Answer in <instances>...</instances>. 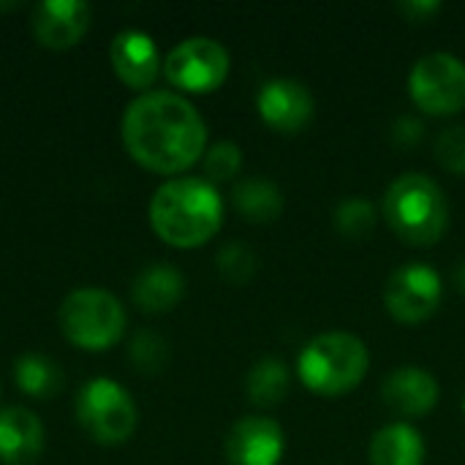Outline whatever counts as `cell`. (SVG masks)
Wrapping results in <instances>:
<instances>
[{
  "mask_svg": "<svg viewBox=\"0 0 465 465\" xmlns=\"http://www.w3.org/2000/svg\"><path fill=\"white\" fill-rule=\"evenodd\" d=\"M44 455V422L22 406L0 411V463L33 465Z\"/></svg>",
  "mask_w": 465,
  "mask_h": 465,
  "instance_id": "cell-15",
  "label": "cell"
},
{
  "mask_svg": "<svg viewBox=\"0 0 465 465\" xmlns=\"http://www.w3.org/2000/svg\"><path fill=\"white\" fill-rule=\"evenodd\" d=\"M368 362V349L357 335L324 332L302 349L297 371L308 390L319 395H343L365 379Z\"/></svg>",
  "mask_w": 465,
  "mask_h": 465,
  "instance_id": "cell-4",
  "label": "cell"
},
{
  "mask_svg": "<svg viewBox=\"0 0 465 465\" xmlns=\"http://www.w3.org/2000/svg\"><path fill=\"white\" fill-rule=\"evenodd\" d=\"M436 8H439V3H403V5H401V11H403V14H409L414 22H417L420 16L425 19V16H428V14H433Z\"/></svg>",
  "mask_w": 465,
  "mask_h": 465,
  "instance_id": "cell-27",
  "label": "cell"
},
{
  "mask_svg": "<svg viewBox=\"0 0 465 465\" xmlns=\"http://www.w3.org/2000/svg\"><path fill=\"white\" fill-rule=\"evenodd\" d=\"M422 125L414 120V117H401L398 123H395V142L398 144H414V142H420L422 139Z\"/></svg>",
  "mask_w": 465,
  "mask_h": 465,
  "instance_id": "cell-26",
  "label": "cell"
},
{
  "mask_svg": "<svg viewBox=\"0 0 465 465\" xmlns=\"http://www.w3.org/2000/svg\"><path fill=\"white\" fill-rule=\"evenodd\" d=\"M79 428L104 447L125 444L139 422V411L134 398L125 392L123 384L112 379H93L87 381L74 403Z\"/></svg>",
  "mask_w": 465,
  "mask_h": 465,
  "instance_id": "cell-6",
  "label": "cell"
},
{
  "mask_svg": "<svg viewBox=\"0 0 465 465\" xmlns=\"http://www.w3.org/2000/svg\"><path fill=\"white\" fill-rule=\"evenodd\" d=\"M409 90L422 112L455 114L465 106V63L447 52L425 54L411 68Z\"/></svg>",
  "mask_w": 465,
  "mask_h": 465,
  "instance_id": "cell-8",
  "label": "cell"
},
{
  "mask_svg": "<svg viewBox=\"0 0 465 465\" xmlns=\"http://www.w3.org/2000/svg\"><path fill=\"white\" fill-rule=\"evenodd\" d=\"M109 63L117 79L139 93H150L158 74L163 71L155 41L142 30H123L109 44Z\"/></svg>",
  "mask_w": 465,
  "mask_h": 465,
  "instance_id": "cell-10",
  "label": "cell"
},
{
  "mask_svg": "<svg viewBox=\"0 0 465 465\" xmlns=\"http://www.w3.org/2000/svg\"><path fill=\"white\" fill-rule=\"evenodd\" d=\"M163 76L183 93H213L229 76V52L207 35L185 38L163 57Z\"/></svg>",
  "mask_w": 465,
  "mask_h": 465,
  "instance_id": "cell-7",
  "label": "cell"
},
{
  "mask_svg": "<svg viewBox=\"0 0 465 465\" xmlns=\"http://www.w3.org/2000/svg\"><path fill=\"white\" fill-rule=\"evenodd\" d=\"M256 104L262 120L281 134H297L313 120V95L297 79L267 82L259 90Z\"/></svg>",
  "mask_w": 465,
  "mask_h": 465,
  "instance_id": "cell-11",
  "label": "cell"
},
{
  "mask_svg": "<svg viewBox=\"0 0 465 465\" xmlns=\"http://www.w3.org/2000/svg\"><path fill=\"white\" fill-rule=\"evenodd\" d=\"M436 158L452 174H465V125H452L439 134Z\"/></svg>",
  "mask_w": 465,
  "mask_h": 465,
  "instance_id": "cell-25",
  "label": "cell"
},
{
  "mask_svg": "<svg viewBox=\"0 0 465 465\" xmlns=\"http://www.w3.org/2000/svg\"><path fill=\"white\" fill-rule=\"evenodd\" d=\"M384 218L409 245H433L447 232L450 207L430 177L409 172L390 185L384 196Z\"/></svg>",
  "mask_w": 465,
  "mask_h": 465,
  "instance_id": "cell-3",
  "label": "cell"
},
{
  "mask_svg": "<svg viewBox=\"0 0 465 465\" xmlns=\"http://www.w3.org/2000/svg\"><path fill=\"white\" fill-rule=\"evenodd\" d=\"M128 360L131 365L144 373V376H155L166 368L169 362V343L158 335V332H150V330H142L131 338V346H128Z\"/></svg>",
  "mask_w": 465,
  "mask_h": 465,
  "instance_id": "cell-21",
  "label": "cell"
},
{
  "mask_svg": "<svg viewBox=\"0 0 465 465\" xmlns=\"http://www.w3.org/2000/svg\"><path fill=\"white\" fill-rule=\"evenodd\" d=\"M240 166H242V153L234 142H218L204 155L207 183H226L240 172Z\"/></svg>",
  "mask_w": 465,
  "mask_h": 465,
  "instance_id": "cell-24",
  "label": "cell"
},
{
  "mask_svg": "<svg viewBox=\"0 0 465 465\" xmlns=\"http://www.w3.org/2000/svg\"><path fill=\"white\" fill-rule=\"evenodd\" d=\"M335 226L343 237L349 240H362L373 232L376 226V210L365 199H343L335 210Z\"/></svg>",
  "mask_w": 465,
  "mask_h": 465,
  "instance_id": "cell-22",
  "label": "cell"
},
{
  "mask_svg": "<svg viewBox=\"0 0 465 465\" xmlns=\"http://www.w3.org/2000/svg\"><path fill=\"white\" fill-rule=\"evenodd\" d=\"M185 294V278L177 267L172 264H150L144 267L134 286H131V300L142 313H169L172 308L180 305Z\"/></svg>",
  "mask_w": 465,
  "mask_h": 465,
  "instance_id": "cell-16",
  "label": "cell"
},
{
  "mask_svg": "<svg viewBox=\"0 0 465 465\" xmlns=\"http://www.w3.org/2000/svg\"><path fill=\"white\" fill-rule=\"evenodd\" d=\"M63 338L84 351H104L125 335V308L104 289L71 292L57 313Z\"/></svg>",
  "mask_w": 465,
  "mask_h": 465,
  "instance_id": "cell-5",
  "label": "cell"
},
{
  "mask_svg": "<svg viewBox=\"0 0 465 465\" xmlns=\"http://www.w3.org/2000/svg\"><path fill=\"white\" fill-rule=\"evenodd\" d=\"M223 221V202L202 177H172L150 199V226L172 248H199Z\"/></svg>",
  "mask_w": 465,
  "mask_h": 465,
  "instance_id": "cell-2",
  "label": "cell"
},
{
  "mask_svg": "<svg viewBox=\"0 0 465 465\" xmlns=\"http://www.w3.org/2000/svg\"><path fill=\"white\" fill-rule=\"evenodd\" d=\"M441 278L425 264H406L395 270L384 289L387 311L403 324H420L430 319L441 305Z\"/></svg>",
  "mask_w": 465,
  "mask_h": 465,
  "instance_id": "cell-9",
  "label": "cell"
},
{
  "mask_svg": "<svg viewBox=\"0 0 465 465\" xmlns=\"http://www.w3.org/2000/svg\"><path fill=\"white\" fill-rule=\"evenodd\" d=\"M452 278H455V286H458V292H460V294H465V259H460V264L455 267V275H452Z\"/></svg>",
  "mask_w": 465,
  "mask_h": 465,
  "instance_id": "cell-28",
  "label": "cell"
},
{
  "mask_svg": "<svg viewBox=\"0 0 465 465\" xmlns=\"http://www.w3.org/2000/svg\"><path fill=\"white\" fill-rule=\"evenodd\" d=\"M14 381L16 387L35 401H49L65 387V376L54 360L44 354H22L14 362Z\"/></svg>",
  "mask_w": 465,
  "mask_h": 465,
  "instance_id": "cell-19",
  "label": "cell"
},
{
  "mask_svg": "<svg viewBox=\"0 0 465 465\" xmlns=\"http://www.w3.org/2000/svg\"><path fill=\"white\" fill-rule=\"evenodd\" d=\"M245 390H248V401L253 406H259V409L278 406L289 392V368H286V362H281L275 357H267V360L256 362L251 368V373H248Z\"/></svg>",
  "mask_w": 465,
  "mask_h": 465,
  "instance_id": "cell-20",
  "label": "cell"
},
{
  "mask_svg": "<svg viewBox=\"0 0 465 465\" xmlns=\"http://www.w3.org/2000/svg\"><path fill=\"white\" fill-rule=\"evenodd\" d=\"M463 411H465V398H463Z\"/></svg>",
  "mask_w": 465,
  "mask_h": 465,
  "instance_id": "cell-29",
  "label": "cell"
},
{
  "mask_svg": "<svg viewBox=\"0 0 465 465\" xmlns=\"http://www.w3.org/2000/svg\"><path fill=\"white\" fill-rule=\"evenodd\" d=\"M232 465H278L283 458V433L270 417H245L226 436Z\"/></svg>",
  "mask_w": 465,
  "mask_h": 465,
  "instance_id": "cell-13",
  "label": "cell"
},
{
  "mask_svg": "<svg viewBox=\"0 0 465 465\" xmlns=\"http://www.w3.org/2000/svg\"><path fill=\"white\" fill-rule=\"evenodd\" d=\"M90 14V5L82 0H44L33 8V33L41 46L63 52L87 33Z\"/></svg>",
  "mask_w": 465,
  "mask_h": 465,
  "instance_id": "cell-12",
  "label": "cell"
},
{
  "mask_svg": "<svg viewBox=\"0 0 465 465\" xmlns=\"http://www.w3.org/2000/svg\"><path fill=\"white\" fill-rule=\"evenodd\" d=\"M125 153L155 174H180L191 169L207 147V125L196 106L169 90H150L125 106Z\"/></svg>",
  "mask_w": 465,
  "mask_h": 465,
  "instance_id": "cell-1",
  "label": "cell"
},
{
  "mask_svg": "<svg viewBox=\"0 0 465 465\" xmlns=\"http://www.w3.org/2000/svg\"><path fill=\"white\" fill-rule=\"evenodd\" d=\"M381 398L395 414L417 420L433 411V406L439 403V384L425 368L403 365L387 376Z\"/></svg>",
  "mask_w": 465,
  "mask_h": 465,
  "instance_id": "cell-14",
  "label": "cell"
},
{
  "mask_svg": "<svg viewBox=\"0 0 465 465\" xmlns=\"http://www.w3.org/2000/svg\"><path fill=\"white\" fill-rule=\"evenodd\" d=\"M218 272L229 283H248L256 272V256L242 242H229L218 253Z\"/></svg>",
  "mask_w": 465,
  "mask_h": 465,
  "instance_id": "cell-23",
  "label": "cell"
},
{
  "mask_svg": "<svg viewBox=\"0 0 465 465\" xmlns=\"http://www.w3.org/2000/svg\"><path fill=\"white\" fill-rule=\"evenodd\" d=\"M232 202L237 213L253 223H272L283 213V196L275 183L262 180V177H248L234 185Z\"/></svg>",
  "mask_w": 465,
  "mask_h": 465,
  "instance_id": "cell-18",
  "label": "cell"
},
{
  "mask_svg": "<svg viewBox=\"0 0 465 465\" xmlns=\"http://www.w3.org/2000/svg\"><path fill=\"white\" fill-rule=\"evenodd\" d=\"M422 463H425V441L406 422H395V425L381 428L371 441V465Z\"/></svg>",
  "mask_w": 465,
  "mask_h": 465,
  "instance_id": "cell-17",
  "label": "cell"
}]
</instances>
